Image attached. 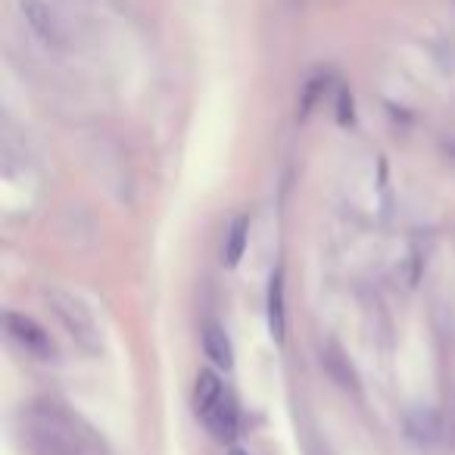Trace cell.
Instances as JSON below:
<instances>
[{
	"label": "cell",
	"mask_w": 455,
	"mask_h": 455,
	"mask_svg": "<svg viewBox=\"0 0 455 455\" xmlns=\"http://www.w3.org/2000/svg\"><path fill=\"white\" fill-rule=\"evenodd\" d=\"M225 384H221V378L215 371H200L196 374V387H194V403H196V411H206L212 409L219 399H225Z\"/></svg>",
	"instance_id": "11"
},
{
	"label": "cell",
	"mask_w": 455,
	"mask_h": 455,
	"mask_svg": "<svg viewBox=\"0 0 455 455\" xmlns=\"http://www.w3.org/2000/svg\"><path fill=\"white\" fill-rule=\"evenodd\" d=\"M322 365H324V371L331 374V380H334L337 387H343V390H355V371H353V365H349L347 353H343L337 343H328V347H324Z\"/></svg>",
	"instance_id": "8"
},
{
	"label": "cell",
	"mask_w": 455,
	"mask_h": 455,
	"mask_svg": "<svg viewBox=\"0 0 455 455\" xmlns=\"http://www.w3.org/2000/svg\"><path fill=\"white\" fill-rule=\"evenodd\" d=\"M268 331L275 340H284L287 318H284V272H275L268 281Z\"/></svg>",
	"instance_id": "7"
},
{
	"label": "cell",
	"mask_w": 455,
	"mask_h": 455,
	"mask_svg": "<svg viewBox=\"0 0 455 455\" xmlns=\"http://www.w3.org/2000/svg\"><path fill=\"white\" fill-rule=\"evenodd\" d=\"M405 430L415 443H436L440 440V418L434 409H411L405 415Z\"/></svg>",
	"instance_id": "9"
},
{
	"label": "cell",
	"mask_w": 455,
	"mask_h": 455,
	"mask_svg": "<svg viewBox=\"0 0 455 455\" xmlns=\"http://www.w3.org/2000/svg\"><path fill=\"white\" fill-rule=\"evenodd\" d=\"M28 446L35 455H88L72 418L57 405H38L28 415Z\"/></svg>",
	"instance_id": "1"
},
{
	"label": "cell",
	"mask_w": 455,
	"mask_h": 455,
	"mask_svg": "<svg viewBox=\"0 0 455 455\" xmlns=\"http://www.w3.org/2000/svg\"><path fill=\"white\" fill-rule=\"evenodd\" d=\"M4 324H7V334L13 337V343H20L28 355H35V359H51L53 355L51 334H47L35 318L20 315V312H7V315H4Z\"/></svg>",
	"instance_id": "4"
},
{
	"label": "cell",
	"mask_w": 455,
	"mask_h": 455,
	"mask_svg": "<svg viewBox=\"0 0 455 455\" xmlns=\"http://www.w3.org/2000/svg\"><path fill=\"white\" fill-rule=\"evenodd\" d=\"M203 424L209 427V434L215 436L219 443H231L237 436V411H235V403L231 399H219L212 409L203 411Z\"/></svg>",
	"instance_id": "5"
},
{
	"label": "cell",
	"mask_w": 455,
	"mask_h": 455,
	"mask_svg": "<svg viewBox=\"0 0 455 455\" xmlns=\"http://www.w3.org/2000/svg\"><path fill=\"white\" fill-rule=\"evenodd\" d=\"M203 353H206V359L215 368H225L228 371V368L235 365V347H231V340H228L225 328L219 322H209L203 328Z\"/></svg>",
	"instance_id": "6"
},
{
	"label": "cell",
	"mask_w": 455,
	"mask_h": 455,
	"mask_svg": "<svg viewBox=\"0 0 455 455\" xmlns=\"http://www.w3.org/2000/svg\"><path fill=\"white\" fill-rule=\"evenodd\" d=\"M231 455H247V452H241V449H231Z\"/></svg>",
	"instance_id": "12"
},
{
	"label": "cell",
	"mask_w": 455,
	"mask_h": 455,
	"mask_svg": "<svg viewBox=\"0 0 455 455\" xmlns=\"http://www.w3.org/2000/svg\"><path fill=\"white\" fill-rule=\"evenodd\" d=\"M47 306H51L53 318L63 324V331L72 337L76 347H82L84 353H100V324L76 293L63 291V287H51L47 291Z\"/></svg>",
	"instance_id": "2"
},
{
	"label": "cell",
	"mask_w": 455,
	"mask_h": 455,
	"mask_svg": "<svg viewBox=\"0 0 455 455\" xmlns=\"http://www.w3.org/2000/svg\"><path fill=\"white\" fill-rule=\"evenodd\" d=\"M16 10H20L22 26L32 32L41 47L53 53H63L69 47V28L47 0H16Z\"/></svg>",
	"instance_id": "3"
},
{
	"label": "cell",
	"mask_w": 455,
	"mask_h": 455,
	"mask_svg": "<svg viewBox=\"0 0 455 455\" xmlns=\"http://www.w3.org/2000/svg\"><path fill=\"white\" fill-rule=\"evenodd\" d=\"M247 243H250V219L247 215H237L225 235V266H237L243 259V253H247Z\"/></svg>",
	"instance_id": "10"
}]
</instances>
